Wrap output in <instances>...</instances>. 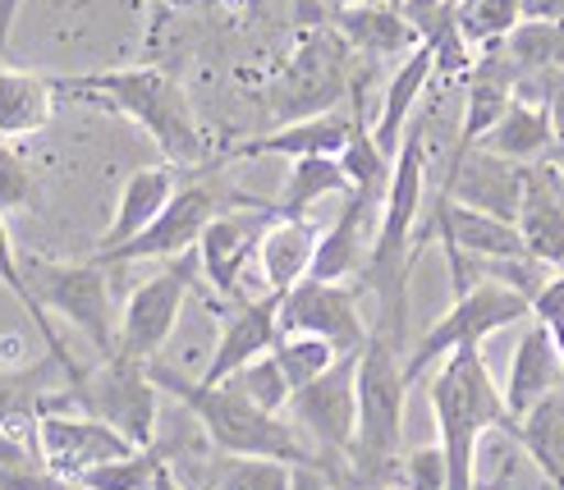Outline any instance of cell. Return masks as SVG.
Listing matches in <instances>:
<instances>
[{
  "label": "cell",
  "instance_id": "6da1fadb",
  "mask_svg": "<svg viewBox=\"0 0 564 490\" xmlns=\"http://www.w3.org/2000/svg\"><path fill=\"white\" fill-rule=\"evenodd\" d=\"M148 377L156 381V390L165 399L184 403L188 417L207 431V440L216 445V454H225V458H280V464H294V468L322 464V458L313 454V445L299 436L294 422L275 417V413H262L258 403H248L230 381H220V385L188 381V377H180L175 367H165L156 358L148 362Z\"/></svg>",
  "mask_w": 564,
  "mask_h": 490
},
{
  "label": "cell",
  "instance_id": "7a4b0ae2",
  "mask_svg": "<svg viewBox=\"0 0 564 490\" xmlns=\"http://www.w3.org/2000/svg\"><path fill=\"white\" fill-rule=\"evenodd\" d=\"M404 403H409V377H404L400 344L372 330V339L358 353V436L345 468V477L358 490L400 486Z\"/></svg>",
  "mask_w": 564,
  "mask_h": 490
},
{
  "label": "cell",
  "instance_id": "3957f363",
  "mask_svg": "<svg viewBox=\"0 0 564 490\" xmlns=\"http://www.w3.org/2000/svg\"><path fill=\"white\" fill-rule=\"evenodd\" d=\"M432 417H436V445L449 464V490H477V449L487 431H510L505 394L491 381V371L477 349H459L441 362L432 377Z\"/></svg>",
  "mask_w": 564,
  "mask_h": 490
},
{
  "label": "cell",
  "instance_id": "277c9868",
  "mask_svg": "<svg viewBox=\"0 0 564 490\" xmlns=\"http://www.w3.org/2000/svg\"><path fill=\"white\" fill-rule=\"evenodd\" d=\"M55 92H83V97L106 101L110 110L129 115L133 124H143L152 133V142L165 152L171 165H197L207 156V138L197 129L193 101L165 69L138 65V69H106L88 78H61Z\"/></svg>",
  "mask_w": 564,
  "mask_h": 490
},
{
  "label": "cell",
  "instance_id": "5b68a950",
  "mask_svg": "<svg viewBox=\"0 0 564 490\" xmlns=\"http://www.w3.org/2000/svg\"><path fill=\"white\" fill-rule=\"evenodd\" d=\"M354 51L349 42L335 33L330 23L307 28L299 33L294 51L285 55V65L275 69L271 88H267V110L275 129L299 124V120H317V115L340 110L354 97Z\"/></svg>",
  "mask_w": 564,
  "mask_h": 490
},
{
  "label": "cell",
  "instance_id": "8992f818",
  "mask_svg": "<svg viewBox=\"0 0 564 490\" xmlns=\"http://www.w3.org/2000/svg\"><path fill=\"white\" fill-rule=\"evenodd\" d=\"M532 316V298L510 290V284L500 280H477L468 294L455 298L441 322H432V330L413 344V353L404 358V377L409 385L422 377V371H432L436 362H445L449 353L459 349H482V339L514 326V322H528Z\"/></svg>",
  "mask_w": 564,
  "mask_h": 490
},
{
  "label": "cell",
  "instance_id": "52a82bcc",
  "mask_svg": "<svg viewBox=\"0 0 564 490\" xmlns=\"http://www.w3.org/2000/svg\"><path fill=\"white\" fill-rule=\"evenodd\" d=\"M290 422L299 426V436L313 445L322 464L335 477H345L354 436H358V353H345L326 377L294 390Z\"/></svg>",
  "mask_w": 564,
  "mask_h": 490
},
{
  "label": "cell",
  "instance_id": "ba28073f",
  "mask_svg": "<svg viewBox=\"0 0 564 490\" xmlns=\"http://www.w3.org/2000/svg\"><path fill=\"white\" fill-rule=\"evenodd\" d=\"M69 399H74V409H83L88 417L116 426L129 445H138V449L156 445L161 390L148 377V362H133V358H120V353L101 358V367L88 371L83 385L69 390Z\"/></svg>",
  "mask_w": 564,
  "mask_h": 490
},
{
  "label": "cell",
  "instance_id": "9c48e42d",
  "mask_svg": "<svg viewBox=\"0 0 564 490\" xmlns=\"http://www.w3.org/2000/svg\"><path fill=\"white\" fill-rule=\"evenodd\" d=\"M197 275H203L197 252H184V257L165 262L156 275H148L143 284H138V290L129 294V303H124V312H120V335H116V353L120 358L152 362L165 344H171Z\"/></svg>",
  "mask_w": 564,
  "mask_h": 490
},
{
  "label": "cell",
  "instance_id": "30bf717a",
  "mask_svg": "<svg viewBox=\"0 0 564 490\" xmlns=\"http://www.w3.org/2000/svg\"><path fill=\"white\" fill-rule=\"evenodd\" d=\"M28 290L46 312H61L65 322H74L83 335L97 344L101 358H116V335L120 322L110 312V284L106 266L97 262H74V266H55V262H23Z\"/></svg>",
  "mask_w": 564,
  "mask_h": 490
},
{
  "label": "cell",
  "instance_id": "8fae6325",
  "mask_svg": "<svg viewBox=\"0 0 564 490\" xmlns=\"http://www.w3.org/2000/svg\"><path fill=\"white\" fill-rule=\"evenodd\" d=\"M362 284H326L307 275L290 294H280V335H317L340 353H362L372 339L358 312Z\"/></svg>",
  "mask_w": 564,
  "mask_h": 490
},
{
  "label": "cell",
  "instance_id": "7c38bea8",
  "mask_svg": "<svg viewBox=\"0 0 564 490\" xmlns=\"http://www.w3.org/2000/svg\"><path fill=\"white\" fill-rule=\"evenodd\" d=\"M220 216L216 207V193L207 184H184L175 193V202L165 207L143 235L120 243V248H106V252H93L97 266H129V262H175L184 252H197L203 243L207 225Z\"/></svg>",
  "mask_w": 564,
  "mask_h": 490
},
{
  "label": "cell",
  "instance_id": "4fadbf2b",
  "mask_svg": "<svg viewBox=\"0 0 564 490\" xmlns=\"http://www.w3.org/2000/svg\"><path fill=\"white\" fill-rule=\"evenodd\" d=\"M37 458L51 477L78 481L101 464L129 458L138 445H129L116 426H106L88 413H42L37 417Z\"/></svg>",
  "mask_w": 564,
  "mask_h": 490
},
{
  "label": "cell",
  "instance_id": "5bb4252c",
  "mask_svg": "<svg viewBox=\"0 0 564 490\" xmlns=\"http://www.w3.org/2000/svg\"><path fill=\"white\" fill-rule=\"evenodd\" d=\"M523 193H528V165L505 161L487 148L455 152L445 188H441V197L459 202V207L487 211V216L514 220V225H519V211H523Z\"/></svg>",
  "mask_w": 564,
  "mask_h": 490
},
{
  "label": "cell",
  "instance_id": "9a60e30c",
  "mask_svg": "<svg viewBox=\"0 0 564 490\" xmlns=\"http://www.w3.org/2000/svg\"><path fill=\"white\" fill-rule=\"evenodd\" d=\"M248 211H220L212 225L203 243H197V266H203V280L216 290V298H243V271L248 262L258 257L262 248V235L271 229V211L252 207V202L243 197Z\"/></svg>",
  "mask_w": 564,
  "mask_h": 490
},
{
  "label": "cell",
  "instance_id": "2e32d148",
  "mask_svg": "<svg viewBox=\"0 0 564 490\" xmlns=\"http://www.w3.org/2000/svg\"><path fill=\"white\" fill-rule=\"evenodd\" d=\"M280 339V294H262V298H239L235 312L220 322V339H216V353L207 358V371L197 381L203 385H220L239 377L248 362H258L275 349Z\"/></svg>",
  "mask_w": 564,
  "mask_h": 490
},
{
  "label": "cell",
  "instance_id": "e0dca14e",
  "mask_svg": "<svg viewBox=\"0 0 564 490\" xmlns=\"http://www.w3.org/2000/svg\"><path fill=\"white\" fill-rule=\"evenodd\" d=\"M519 235L528 243V257L542 266L564 271V175L555 161L528 165V193L519 211Z\"/></svg>",
  "mask_w": 564,
  "mask_h": 490
},
{
  "label": "cell",
  "instance_id": "ac0fdd59",
  "mask_svg": "<svg viewBox=\"0 0 564 490\" xmlns=\"http://www.w3.org/2000/svg\"><path fill=\"white\" fill-rule=\"evenodd\" d=\"M386 197L377 193H349L345 197V211L335 216L322 239H317V257H313V280H326V284H345L354 275H362V266H368V220L372 211L381 207Z\"/></svg>",
  "mask_w": 564,
  "mask_h": 490
},
{
  "label": "cell",
  "instance_id": "d6986e66",
  "mask_svg": "<svg viewBox=\"0 0 564 490\" xmlns=\"http://www.w3.org/2000/svg\"><path fill=\"white\" fill-rule=\"evenodd\" d=\"M362 124V106L354 101V110H330V115H317V120H299V124H285V129H271L252 142H239L230 156H290V161H303V156H340L349 148L354 129Z\"/></svg>",
  "mask_w": 564,
  "mask_h": 490
},
{
  "label": "cell",
  "instance_id": "ffe728a7",
  "mask_svg": "<svg viewBox=\"0 0 564 490\" xmlns=\"http://www.w3.org/2000/svg\"><path fill=\"white\" fill-rule=\"evenodd\" d=\"M564 385V362L555 353V339L542 322H532L519 339V349L510 358V377H505V413L510 422H523L546 394H555Z\"/></svg>",
  "mask_w": 564,
  "mask_h": 490
},
{
  "label": "cell",
  "instance_id": "44dd1931",
  "mask_svg": "<svg viewBox=\"0 0 564 490\" xmlns=\"http://www.w3.org/2000/svg\"><path fill=\"white\" fill-rule=\"evenodd\" d=\"M330 28L349 42L354 55H368V61H404V55H413L422 46L413 23L400 14V6H390V0H368V6L335 10Z\"/></svg>",
  "mask_w": 564,
  "mask_h": 490
},
{
  "label": "cell",
  "instance_id": "7402d4cb",
  "mask_svg": "<svg viewBox=\"0 0 564 490\" xmlns=\"http://www.w3.org/2000/svg\"><path fill=\"white\" fill-rule=\"evenodd\" d=\"M180 188H184V184H180V170H175L171 161H165V165H143V170H133V175L124 179V188H120L116 216H110V229L101 235V248H97V252L120 248V243L138 239L165 207H171Z\"/></svg>",
  "mask_w": 564,
  "mask_h": 490
},
{
  "label": "cell",
  "instance_id": "603a6c76",
  "mask_svg": "<svg viewBox=\"0 0 564 490\" xmlns=\"http://www.w3.org/2000/svg\"><path fill=\"white\" fill-rule=\"evenodd\" d=\"M436 78V51L422 42L413 55H404L400 69L390 74L386 83V92H381V115H377V124H372V138H377V148L394 161V152H400V142L409 133V115L413 106L422 101V92H427V83Z\"/></svg>",
  "mask_w": 564,
  "mask_h": 490
},
{
  "label": "cell",
  "instance_id": "cb8c5ba5",
  "mask_svg": "<svg viewBox=\"0 0 564 490\" xmlns=\"http://www.w3.org/2000/svg\"><path fill=\"white\" fill-rule=\"evenodd\" d=\"M354 184L345 175V165L335 156H303L290 165V179H285V193L275 202H262V197H248L252 207L271 211L275 220H307L326 197H349Z\"/></svg>",
  "mask_w": 564,
  "mask_h": 490
},
{
  "label": "cell",
  "instance_id": "d4e9b609",
  "mask_svg": "<svg viewBox=\"0 0 564 490\" xmlns=\"http://www.w3.org/2000/svg\"><path fill=\"white\" fill-rule=\"evenodd\" d=\"M317 239H322V229H313V220H271V229L262 235V248H258L262 280L271 294H290L294 284L313 275Z\"/></svg>",
  "mask_w": 564,
  "mask_h": 490
},
{
  "label": "cell",
  "instance_id": "484cf974",
  "mask_svg": "<svg viewBox=\"0 0 564 490\" xmlns=\"http://www.w3.org/2000/svg\"><path fill=\"white\" fill-rule=\"evenodd\" d=\"M477 148H487L505 161H519V165H538L555 148V110L546 101H514L505 110V120Z\"/></svg>",
  "mask_w": 564,
  "mask_h": 490
},
{
  "label": "cell",
  "instance_id": "4316f807",
  "mask_svg": "<svg viewBox=\"0 0 564 490\" xmlns=\"http://www.w3.org/2000/svg\"><path fill=\"white\" fill-rule=\"evenodd\" d=\"M55 106V83L23 74V69H0V138H33L51 124Z\"/></svg>",
  "mask_w": 564,
  "mask_h": 490
},
{
  "label": "cell",
  "instance_id": "83f0119b",
  "mask_svg": "<svg viewBox=\"0 0 564 490\" xmlns=\"http://www.w3.org/2000/svg\"><path fill=\"white\" fill-rule=\"evenodd\" d=\"M0 284L19 298V307L28 312V322L37 326V335H42V344H46V358L61 367V377H65V385L74 390V385H83V377L88 371L78 367V358H69V349H65V339L55 335V326H51V312L33 298V290H28V275H23V266H19V257H14V239H10V229H6V220H0Z\"/></svg>",
  "mask_w": 564,
  "mask_h": 490
},
{
  "label": "cell",
  "instance_id": "f1b7e54d",
  "mask_svg": "<svg viewBox=\"0 0 564 490\" xmlns=\"http://www.w3.org/2000/svg\"><path fill=\"white\" fill-rule=\"evenodd\" d=\"M510 436L523 445V454L542 468V477L564 490V385L546 394L523 422L510 426Z\"/></svg>",
  "mask_w": 564,
  "mask_h": 490
},
{
  "label": "cell",
  "instance_id": "f546056e",
  "mask_svg": "<svg viewBox=\"0 0 564 490\" xmlns=\"http://www.w3.org/2000/svg\"><path fill=\"white\" fill-rule=\"evenodd\" d=\"M51 358L23 371H0V426L19 431V436H37V417L51 403V381H55Z\"/></svg>",
  "mask_w": 564,
  "mask_h": 490
},
{
  "label": "cell",
  "instance_id": "4dcf8cb0",
  "mask_svg": "<svg viewBox=\"0 0 564 490\" xmlns=\"http://www.w3.org/2000/svg\"><path fill=\"white\" fill-rule=\"evenodd\" d=\"M505 55L523 78H542V74H564V23H532L523 19L510 42H505Z\"/></svg>",
  "mask_w": 564,
  "mask_h": 490
},
{
  "label": "cell",
  "instance_id": "1f68e13d",
  "mask_svg": "<svg viewBox=\"0 0 564 490\" xmlns=\"http://www.w3.org/2000/svg\"><path fill=\"white\" fill-rule=\"evenodd\" d=\"M455 23H459V37L473 51H496L523 23V10H519V0H464L455 10Z\"/></svg>",
  "mask_w": 564,
  "mask_h": 490
},
{
  "label": "cell",
  "instance_id": "d6a6232c",
  "mask_svg": "<svg viewBox=\"0 0 564 490\" xmlns=\"http://www.w3.org/2000/svg\"><path fill=\"white\" fill-rule=\"evenodd\" d=\"M271 353H275L280 371H285L290 390L313 385L317 377H326V371L345 358L340 349H335V344H326V339H317V335H280Z\"/></svg>",
  "mask_w": 564,
  "mask_h": 490
},
{
  "label": "cell",
  "instance_id": "836d02e7",
  "mask_svg": "<svg viewBox=\"0 0 564 490\" xmlns=\"http://www.w3.org/2000/svg\"><path fill=\"white\" fill-rule=\"evenodd\" d=\"M294 486V464L280 458H225L212 472L207 490H290Z\"/></svg>",
  "mask_w": 564,
  "mask_h": 490
},
{
  "label": "cell",
  "instance_id": "e575fe53",
  "mask_svg": "<svg viewBox=\"0 0 564 490\" xmlns=\"http://www.w3.org/2000/svg\"><path fill=\"white\" fill-rule=\"evenodd\" d=\"M165 454L161 445H148V449H133L129 458H116V464H101L93 468L88 477H78L83 490H152V477L156 468L165 464Z\"/></svg>",
  "mask_w": 564,
  "mask_h": 490
},
{
  "label": "cell",
  "instance_id": "d590c367",
  "mask_svg": "<svg viewBox=\"0 0 564 490\" xmlns=\"http://www.w3.org/2000/svg\"><path fill=\"white\" fill-rule=\"evenodd\" d=\"M230 385H235L248 403H258L262 413H275V417H285V413H290L294 390H290V381H285V371H280L275 353H267V358H258V362H248L239 377H230Z\"/></svg>",
  "mask_w": 564,
  "mask_h": 490
},
{
  "label": "cell",
  "instance_id": "8d00e7d4",
  "mask_svg": "<svg viewBox=\"0 0 564 490\" xmlns=\"http://www.w3.org/2000/svg\"><path fill=\"white\" fill-rule=\"evenodd\" d=\"M400 490H449V464L441 445L409 449L400 464Z\"/></svg>",
  "mask_w": 564,
  "mask_h": 490
},
{
  "label": "cell",
  "instance_id": "74e56055",
  "mask_svg": "<svg viewBox=\"0 0 564 490\" xmlns=\"http://www.w3.org/2000/svg\"><path fill=\"white\" fill-rule=\"evenodd\" d=\"M28 202H33V170L23 165L19 152L0 142V216L28 207Z\"/></svg>",
  "mask_w": 564,
  "mask_h": 490
},
{
  "label": "cell",
  "instance_id": "f35d334b",
  "mask_svg": "<svg viewBox=\"0 0 564 490\" xmlns=\"http://www.w3.org/2000/svg\"><path fill=\"white\" fill-rule=\"evenodd\" d=\"M560 312H564V271L551 275L542 284V294L532 298V322H551V316H560Z\"/></svg>",
  "mask_w": 564,
  "mask_h": 490
},
{
  "label": "cell",
  "instance_id": "ab89813d",
  "mask_svg": "<svg viewBox=\"0 0 564 490\" xmlns=\"http://www.w3.org/2000/svg\"><path fill=\"white\" fill-rule=\"evenodd\" d=\"M519 10L532 23H564V0H519Z\"/></svg>",
  "mask_w": 564,
  "mask_h": 490
},
{
  "label": "cell",
  "instance_id": "60d3db41",
  "mask_svg": "<svg viewBox=\"0 0 564 490\" xmlns=\"http://www.w3.org/2000/svg\"><path fill=\"white\" fill-rule=\"evenodd\" d=\"M294 23H299V33H307V28H322V23H330L326 0H294Z\"/></svg>",
  "mask_w": 564,
  "mask_h": 490
},
{
  "label": "cell",
  "instance_id": "b9f144b4",
  "mask_svg": "<svg viewBox=\"0 0 564 490\" xmlns=\"http://www.w3.org/2000/svg\"><path fill=\"white\" fill-rule=\"evenodd\" d=\"M23 10V0H0V55L10 46V33H14V19Z\"/></svg>",
  "mask_w": 564,
  "mask_h": 490
},
{
  "label": "cell",
  "instance_id": "7bdbcfd3",
  "mask_svg": "<svg viewBox=\"0 0 564 490\" xmlns=\"http://www.w3.org/2000/svg\"><path fill=\"white\" fill-rule=\"evenodd\" d=\"M152 490H188L180 477H175V468H171V458H165V464L156 468V477H152Z\"/></svg>",
  "mask_w": 564,
  "mask_h": 490
},
{
  "label": "cell",
  "instance_id": "ee69618b",
  "mask_svg": "<svg viewBox=\"0 0 564 490\" xmlns=\"http://www.w3.org/2000/svg\"><path fill=\"white\" fill-rule=\"evenodd\" d=\"M546 330H551V339H555V353H560V362H564V312L560 316H551V322H542Z\"/></svg>",
  "mask_w": 564,
  "mask_h": 490
},
{
  "label": "cell",
  "instance_id": "f6af8a7d",
  "mask_svg": "<svg viewBox=\"0 0 564 490\" xmlns=\"http://www.w3.org/2000/svg\"><path fill=\"white\" fill-rule=\"evenodd\" d=\"M349 6H368V0H326L330 14H335V10H349Z\"/></svg>",
  "mask_w": 564,
  "mask_h": 490
},
{
  "label": "cell",
  "instance_id": "bcb514c9",
  "mask_svg": "<svg viewBox=\"0 0 564 490\" xmlns=\"http://www.w3.org/2000/svg\"><path fill=\"white\" fill-rule=\"evenodd\" d=\"M449 6H455V10H459V6H464V0H449Z\"/></svg>",
  "mask_w": 564,
  "mask_h": 490
},
{
  "label": "cell",
  "instance_id": "7dc6e473",
  "mask_svg": "<svg viewBox=\"0 0 564 490\" xmlns=\"http://www.w3.org/2000/svg\"><path fill=\"white\" fill-rule=\"evenodd\" d=\"M248 6H262V0H248Z\"/></svg>",
  "mask_w": 564,
  "mask_h": 490
}]
</instances>
